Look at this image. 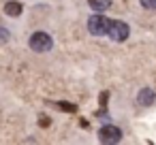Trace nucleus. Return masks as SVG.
<instances>
[{"mask_svg":"<svg viewBox=\"0 0 156 145\" xmlns=\"http://www.w3.org/2000/svg\"><path fill=\"white\" fill-rule=\"evenodd\" d=\"M109 19L105 17V15H92L90 19H88V30L94 34V36H103V34H109Z\"/></svg>","mask_w":156,"mask_h":145,"instance_id":"f257e3e1","label":"nucleus"},{"mask_svg":"<svg viewBox=\"0 0 156 145\" xmlns=\"http://www.w3.org/2000/svg\"><path fill=\"white\" fill-rule=\"evenodd\" d=\"M28 45L34 49V51H49L51 49V45H54V41H51V36L47 34V32H34L32 36H30V41H28Z\"/></svg>","mask_w":156,"mask_h":145,"instance_id":"f03ea898","label":"nucleus"},{"mask_svg":"<svg viewBox=\"0 0 156 145\" xmlns=\"http://www.w3.org/2000/svg\"><path fill=\"white\" fill-rule=\"evenodd\" d=\"M128 34H130V28H128L124 22L115 19V22L109 24V36H111L113 41H118V43H120V41H126Z\"/></svg>","mask_w":156,"mask_h":145,"instance_id":"7ed1b4c3","label":"nucleus"},{"mask_svg":"<svg viewBox=\"0 0 156 145\" xmlns=\"http://www.w3.org/2000/svg\"><path fill=\"white\" fill-rule=\"evenodd\" d=\"M98 139L103 143H118L122 139V130L118 126H103L98 130Z\"/></svg>","mask_w":156,"mask_h":145,"instance_id":"20e7f679","label":"nucleus"},{"mask_svg":"<svg viewBox=\"0 0 156 145\" xmlns=\"http://www.w3.org/2000/svg\"><path fill=\"white\" fill-rule=\"evenodd\" d=\"M154 98H156V94H154V90H150V88H143V90L137 94V102H139L141 107H150V105L154 102Z\"/></svg>","mask_w":156,"mask_h":145,"instance_id":"39448f33","label":"nucleus"},{"mask_svg":"<svg viewBox=\"0 0 156 145\" xmlns=\"http://www.w3.org/2000/svg\"><path fill=\"white\" fill-rule=\"evenodd\" d=\"M22 11H24L22 2H15V0H11V2H7V5H5V13H7L9 17H20V15H22Z\"/></svg>","mask_w":156,"mask_h":145,"instance_id":"423d86ee","label":"nucleus"},{"mask_svg":"<svg viewBox=\"0 0 156 145\" xmlns=\"http://www.w3.org/2000/svg\"><path fill=\"white\" fill-rule=\"evenodd\" d=\"M88 5L96 11V13H103L111 7V0H88Z\"/></svg>","mask_w":156,"mask_h":145,"instance_id":"0eeeda50","label":"nucleus"},{"mask_svg":"<svg viewBox=\"0 0 156 145\" xmlns=\"http://www.w3.org/2000/svg\"><path fill=\"white\" fill-rule=\"evenodd\" d=\"M58 107H60V109H64V111H77V107H75V105H71V102H58Z\"/></svg>","mask_w":156,"mask_h":145,"instance_id":"6e6552de","label":"nucleus"},{"mask_svg":"<svg viewBox=\"0 0 156 145\" xmlns=\"http://www.w3.org/2000/svg\"><path fill=\"white\" fill-rule=\"evenodd\" d=\"M143 9H156V0H141Z\"/></svg>","mask_w":156,"mask_h":145,"instance_id":"1a4fd4ad","label":"nucleus"},{"mask_svg":"<svg viewBox=\"0 0 156 145\" xmlns=\"http://www.w3.org/2000/svg\"><path fill=\"white\" fill-rule=\"evenodd\" d=\"M7 39H9V32H7V28H0V41L5 43Z\"/></svg>","mask_w":156,"mask_h":145,"instance_id":"9d476101","label":"nucleus"},{"mask_svg":"<svg viewBox=\"0 0 156 145\" xmlns=\"http://www.w3.org/2000/svg\"><path fill=\"white\" fill-rule=\"evenodd\" d=\"M39 124L45 128V126H49V124H51V119H49V117H41V119H39Z\"/></svg>","mask_w":156,"mask_h":145,"instance_id":"9b49d317","label":"nucleus"},{"mask_svg":"<svg viewBox=\"0 0 156 145\" xmlns=\"http://www.w3.org/2000/svg\"><path fill=\"white\" fill-rule=\"evenodd\" d=\"M107 96H109V94H107V92H103V94H101V98H98V100H101V105H103V107H105V105H107Z\"/></svg>","mask_w":156,"mask_h":145,"instance_id":"f8f14e48","label":"nucleus"}]
</instances>
